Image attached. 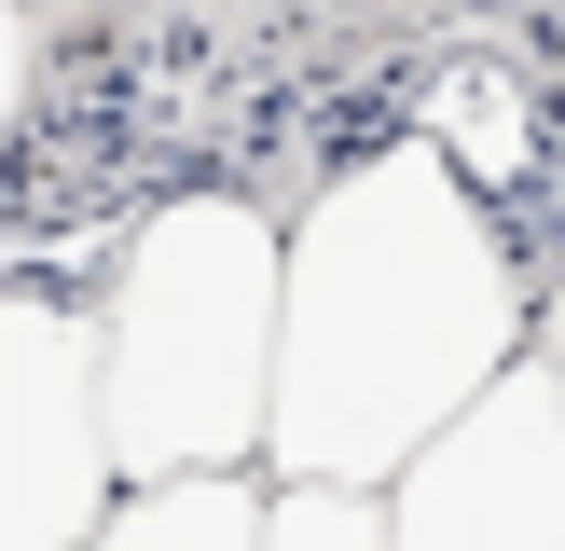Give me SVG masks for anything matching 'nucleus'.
<instances>
[{"instance_id":"obj_1","label":"nucleus","mask_w":565,"mask_h":551,"mask_svg":"<svg viewBox=\"0 0 565 551\" xmlns=\"http://www.w3.org/2000/svg\"><path fill=\"white\" fill-rule=\"evenodd\" d=\"M524 276L497 207L428 152L373 138L331 165L290 220L276 262V400H263V468L276 483H359L386 496L497 372L524 358Z\"/></svg>"},{"instance_id":"obj_2","label":"nucleus","mask_w":565,"mask_h":551,"mask_svg":"<svg viewBox=\"0 0 565 551\" xmlns=\"http://www.w3.org/2000/svg\"><path fill=\"white\" fill-rule=\"evenodd\" d=\"M276 262L290 220L248 193H166L125 235L97 317V428L110 483H221L263 468V400H276Z\"/></svg>"},{"instance_id":"obj_3","label":"nucleus","mask_w":565,"mask_h":551,"mask_svg":"<svg viewBox=\"0 0 565 551\" xmlns=\"http://www.w3.org/2000/svg\"><path fill=\"white\" fill-rule=\"evenodd\" d=\"M110 496L97 317L70 290H0V551H83Z\"/></svg>"},{"instance_id":"obj_4","label":"nucleus","mask_w":565,"mask_h":551,"mask_svg":"<svg viewBox=\"0 0 565 551\" xmlns=\"http://www.w3.org/2000/svg\"><path fill=\"white\" fill-rule=\"evenodd\" d=\"M386 551H565V400L539 358H511L386 483Z\"/></svg>"},{"instance_id":"obj_5","label":"nucleus","mask_w":565,"mask_h":551,"mask_svg":"<svg viewBox=\"0 0 565 551\" xmlns=\"http://www.w3.org/2000/svg\"><path fill=\"white\" fill-rule=\"evenodd\" d=\"M248 538H263V483L221 468V483H125L83 551H248Z\"/></svg>"},{"instance_id":"obj_6","label":"nucleus","mask_w":565,"mask_h":551,"mask_svg":"<svg viewBox=\"0 0 565 551\" xmlns=\"http://www.w3.org/2000/svg\"><path fill=\"white\" fill-rule=\"evenodd\" d=\"M414 138H428V152L456 165L469 193H483V180H511V193L539 180V110H524V83H497V69H441Z\"/></svg>"},{"instance_id":"obj_7","label":"nucleus","mask_w":565,"mask_h":551,"mask_svg":"<svg viewBox=\"0 0 565 551\" xmlns=\"http://www.w3.org/2000/svg\"><path fill=\"white\" fill-rule=\"evenodd\" d=\"M248 551H386V496H359V483H263V538Z\"/></svg>"},{"instance_id":"obj_8","label":"nucleus","mask_w":565,"mask_h":551,"mask_svg":"<svg viewBox=\"0 0 565 551\" xmlns=\"http://www.w3.org/2000/svg\"><path fill=\"white\" fill-rule=\"evenodd\" d=\"M28 83H42V14L0 0V165H14V125H28Z\"/></svg>"},{"instance_id":"obj_9","label":"nucleus","mask_w":565,"mask_h":551,"mask_svg":"<svg viewBox=\"0 0 565 551\" xmlns=\"http://www.w3.org/2000/svg\"><path fill=\"white\" fill-rule=\"evenodd\" d=\"M524 358H539V372H552V400H565V290L539 303V317H524Z\"/></svg>"},{"instance_id":"obj_10","label":"nucleus","mask_w":565,"mask_h":551,"mask_svg":"<svg viewBox=\"0 0 565 551\" xmlns=\"http://www.w3.org/2000/svg\"><path fill=\"white\" fill-rule=\"evenodd\" d=\"M28 14H110V0H28Z\"/></svg>"},{"instance_id":"obj_11","label":"nucleus","mask_w":565,"mask_h":551,"mask_svg":"<svg viewBox=\"0 0 565 551\" xmlns=\"http://www.w3.org/2000/svg\"><path fill=\"white\" fill-rule=\"evenodd\" d=\"M552 110H565V28H552Z\"/></svg>"}]
</instances>
